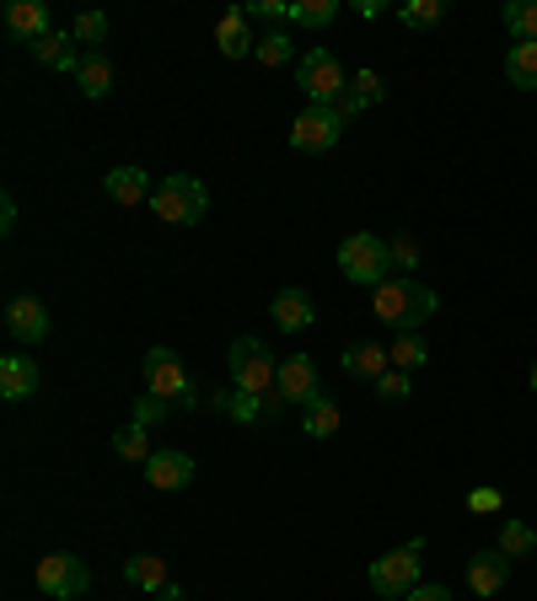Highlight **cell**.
<instances>
[{
  "mask_svg": "<svg viewBox=\"0 0 537 601\" xmlns=\"http://www.w3.org/2000/svg\"><path fill=\"white\" fill-rule=\"evenodd\" d=\"M296 87L318 102V108H333L344 91H350V76H344V65L333 60L329 49H306L296 60Z\"/></svg>",
  "mask_w": 537,
  "mask_h": 601,
  "instance_id": "7",
  "label": "cell"
},
{
  "mask_svg": "<svg viewBox=\"0 0 537 601\" xmlns=\"http://www.w3.org/2000/svg\"><path fill=\"white\" fill-rule=\"evenodd\" d=\"M398 17H403L409 28H436V22L447 17V0H409Z\"/></svg>",
  "mask_w": 537,
  "mask_h": 601,
  "instance_id": "31",
  "label": "cell"
},
{
  "mask_svg": "<svg viewBox=\"0 0 537 601\" xmlns=\"http://www.w3.org/2000/svg\"><path fill=\"white\" fill-rule=\"evenodd\" d=\"M350 97H355L360 108H371V102L388 97V81H382L377 70H360V76H350Z\"/></svg>",
  "mask_w": 537,
  "mask_h": 601,
  "instance_id": "32",
  "label": "cell"
},
{
  "mask_svg": "<svg viewBox=\"0 0 537 601\" xmlns=\"http://www.w3.org/2000/svg\"><path fill=\"white\" fill-rule=\"evenodd\" d=\"M32 60L38 65H49V70H65V76H76L81 70V55H76V38L70 32H43L38 43H32Z\"/></svg>",
  "mask_w": 537,
  "mask_h": 601,
  "instance_id": "19",
  "label": "cell"
},
{
  "mask_svg": "<svg viewBox=\"0 0 537 601\" xmlns=\"http://www.w3.org/2000/svg\"><path fill=\"white\" fill-rule=\"evenodd\" d=\"M403 601H457V597H451L447 585H424V580H419V585H414V591H409Z\"/></svg>",
  "mask_w": 537,
  "mask_h": 601,
  "instance_id": "39",
  "label": "cell"
},
{
  "mask_svg": "<svg viewBox=\"0 0 537 601\" xmlns=\"http://www.w3.org/2000/svg\"><path fill=\"white\" fill-rule=\"evenodd\" d=\"M32 392H38V365H32V355L11 349V355L0 361V397H6V403H22Z\"/></svg>",
  "mask_w": 537,
  "mask_h": 601,
  "instance_id": "17",
  "label": "cell"
},
{
  "mask_svg": "<svg viewBox=\"0 0 537 601\" xmlns=\"http://www.w3.org/2000/svg\"><path fill=\"white\" fill-rule=\"evenodd\" d=\"M436 306H441V296H436L430 285H414V279H388V285L371 290L377 323H388V328H398V333H419V323L436 317Z\"/></svg>",
  "mask_w": 537,
  "mask_h": 601,
  "instance_id": "1",
  "label": "cell"
},
{
  "mask_svg": "<svg viewBox=\"0 0 537 601\" xmlns=\"http://www.w3.org/2000/svg\"><path fill=\"white\" fill-rule=\"evenodd\" d=\"M500 22L506 32H516V43H537V0H506Z\"/></svg>",
  "mask_w": 537,
  "mask_h": 601,
  "instance_id": "25",
  "label": "cell"
},
{
  "mask_svg": "<svg viewBox=\"0 0 537 601\" xmlns=\"http://www.w3.org/2000/svg\"><path fill=\"white\" fill-rule=\"evenodd\" d=\"M339 135H344V119H339L333 108H318V102H306L296 119H291V150H306V156L333 150Z\"/></svg>",
  "mask_w": 537,
  "mask_h": 601,
  "instance_id": "9",
  "label": "cell"
},
{
  "mask_svg": "<svg viewBox=\"0 0 537 601\" xmlns=\"http://www.w3.org/2000/svg\"><path fill=\"white\" fill-rule=\"evenodd\" d=\"M156 597H162V601H183V591H178V585H162Z\"/></svg>",
  "mask_w": 537,
  "mask_h": 601,
  "instance_id": "42",
  "label": "cell"
},
{
  "mask_svg": "<svg viewBox=\"0 0 537 601\" xmlns=\"http://www.w3.org/2000/svg\"><path fill=\"white\" fill-rule=\"evenodd\" d=\"M339 269L350 285H365V290H377V285H388L392 279V247L388 237H377V231H350V237L339 242Z\"/></svg>",
  "mask_w": 537,
  "mask_h": 601,
  "instance_id": "2",
  "label": "cell"
},
{
  "mask_svg": "<svg viewBox=\"0 0 537 601\" xmlns=\"http://www.w3.org/2000/svg\"><path fill=\"white\" fill-rule=\"evenodd\" d=\"M253 60L258 65H268V70H280V65H291V32H264L258 38V49H253Z\"/></svg>",
  "mask_w": 537,
  "mask_h": 601,
  "instance_id": "30",
  "label": "cell"
},
{
  "mask_svg": "<svg viewBox=\"0 0 537 601\" xmlns=\"http://www.w3.org/2000/svg\"><path fill=\"white\" fill-rule=\"evenodd\" d=\"M215 43H221V55H226V60H247V55L258 49V32H253L247 6H232V11H221V17H215Z\"/></svg>",
  "mask_w": 537,
  "mask_h": 601,
  "instance_id": "11",
  "label": "cell"
},
{
  "mask_svg": "<svg viewBox=\"0 0 537 601\" xmlns=\"http://www.w3.org/2000/svg\"><path fill=\"white\" fill-rule=\"evenodd\" d=\"M333 114H339V119H355V114H365V108H360L355 97H350V91H344V97H339V102H333Z\"/></svg>",
  "mask_w": 537,
  "mask_h": 601,
  "instance_id": "41",
  "label": "cell"
},
{
  "mask_svg": "<svg viewBox=\"0 0 537 601\" xmlns=\"http://www.w3.org/2000/svg\"><path fill=\"white\" fill-rule=\"evenodd\" d=\"M377 392H382L388 403H403V397H409V371H388V376L377 382Z\"/></svg>",
  "mask_w": 537,
  "mask_h": 601,
  "instance_id": "36",
  "label": "cell"
},
{
  "mask_svg": "<svg viewBox=\"0 0 537 601\" xmlns=\"http://www.w3.org/2000/svg\"><path fill=\"white\" fill-rule=\"evenodd\" d=\"M188 479H194V456L188 451H150V462H146L150 489L173 494V489H188Z\"/></svg>",
  "mask_w": 537,
  "mask_h": 601,
  "instance_id": "14",
  "label": "cell"
},
{
  "mask_svg": "<svg viewBox=\"0 0 537 601\" xmlns=\"http://www.w3.org/2000/svg\"><path fill=\"white\" fill-rule=\"evenodd\" d=\"M280 397H285V403H296V408H306L312 397H323L318 365L306 361V355H291V361H280Z\"/></svg>",
  "mask_w": 537,
  "mask_h": 601,
  "instance_id": "12",
  "label": "cell"
},
{
  "mask_svg": "<svg viewBox=\"0 0 537 601\" xmlns=\"http://www.w3.org/2000/svg\"><path fill=\"white\" fill-rule=\"evenodd\" d=\"M253 22H291V0H247Z\"/></svg>",
  "mask_w": 537,
  "mask_h": 601,
  "instance_id": "35",
  "label": "cell"
},
{
  "mask_svg": "<svg viewBox=\"0 0 537 601\" xmlns=\"http://www.w3.org/2000/svg\"><path fill=\"white\" fill-rule=\"evenodd\" d=\"M339 17V0H296L291 6V28H329Z\"/></svg>",
  "mask_w": 537,
  "mask_h": 601,
  "instance_id": "28",
  "label": "cell"
},
{
  "mask_svg": "<svg viewBox=\"0 0 537 601\" xmlns=\"http://www.w3.org/2000/svg\"><path fill=\"white\" fill-rule=\"evenodd\" d=\"M301 430H306L312 441H333V430H339V403H333L329 392L312 397V403L301 408Z\"/></svg>",
  "mask_w": 537,
  "mask_h": 601,
  "instance_id": "22",
  "label": "cell"
},
{
  "mask_svg": "<svg viewBox=\"0 0 537 601\" xmlns=\"http://www.w3.org/2000/svg\"><path fill=\"white\" fill-rule=\"evenodd\" d=\"M226 365H232V387H237V392H253V397H268V392H280V361L268 355L264 338L242 333L237 344L226 349Z\"/></svg>",
  "mask_w": 537,
  "mask_h": 601,
  "instance_id": "3",
  "label": "cell"
},
{
  "mask_svg": "<svg viewBox=\"0 0 537 601\" xmlns=\"http://www.w3.org/2000/svg\"><path fill=\"white\" fill-rule=\"evenodd\" d=\"M150 210L162 215L167 226H194L209 210V188L194 173H167L156 183V194H150Z\"/></svg>",
  "mask_w": 537,
  "mask_h": 601,
  "instance_id": "4",
  "label": "cell"
},
{
  "mask_svg": "<svg viewBox=\"0 0 537 601\" xmlns=\"http://www.w3.org/2000/svg\"><path fill=\"white\" fill-rule=\"evenodd\" d=\"M268 312H274V323H280L285 333L312 328V317H318V306H312V296H306V290H296V285H285L280 296L268 300Z\"/></svg>",
  "mask_w": 537,
  "mask_h": 601,
  "instance_id": "18",
  "label": "cell"
},
{
  "mask_svg": "<svg viewBox=\"0 0 537 601\" xmlns=\"http://www.w3.org/2000/svg\"><path fill=\"white\" fill-rule=\"evenodd\" d=\"M495 548H500L506 559H527V553L537 548V532L527 526V521H506V526H500V542H495Z\"/></svg>",
  "mask_w": 537,
  "mask_h": 601,
  "instance_id": "29",
  "label": "cell"
},
{
  "mask_svg": "<svg viewBox=\"0 0 537 601\" xmlns=\"http://www.w3.org/2000/svg\"><path fill=\"white\" fill-rule=\"evenodd\" d=\"M70 38H81V43H91V49H102V38H108V17H102V11H81L76 28H70Z\"/></svg>",
  "mask_w": 537,
  "mask_h": 601,
  "instance_id": "33",
  "label": "cell"
},
{
  "mask_svg": "<svg viewBox=\"0 0 537 601\" xmlns=\"http://www.w3.org/2000/svg\"><path fill=\"white\" fill-rule=\"evenodd\" d=\"M388 247H392V269H403V274H414V269H419V258H424L414 237H392Z\"/></svg>",
  "mask_w": 537,
  "mask_h": 601,
  "instance_id": "34",
  "label": "cell"
},
{
  "mask_svg": "<svg viewBox=\"0 0 537 601\" xmlns=\"http://www.w3.org/2000/svg\"><path fill=\"white\" fill-rule=\"evenodd\" d=\"M76 87H81V97H91V102L114 91V60H108V49H87V55H81Z\"/></svg>",
  "mask_w": 537,
  "mask_h": 601,
  "instance_id": "20",
  "label": "cell"
},
{
  "mask_svg": "<svg viewBox=\"0 0 537 601\" xmlns=\"http://www.w3.org/2000/svg\"><path fill=\"white\" fill-rule=\"evenodd\" d=\"M146 392L162 397V403H173V408H194V403H199V382L188 376V365L178 361V349H167V344L146 349Z\"/></svg>",
  "mask_w": 537,
  "mask_h": 601,
  "instance_id": "5",
  "label": "cell"
},
{
  "mask_svg": "<svg viewBox=\"0 0 537 601\" xmlns=\"http://www.w3.org/2000/svg\"><path fill=\"white\" fill-rule=\"evenodd\" d=\"M500 505H506V500H500V494H495V489H473V494H468V511H478V515L500 511Z\"/></svg>",
  "mask_w": 537,
  "mask_h": 601,
  "instance_id": "38",
  "label": "cell"
},
{
  "mask_svg": "<svg viewBox=\"0 0 537 601\" xmlns=\"http://www.w3.org/2000/svg\"><path fill=\"white\" fill-rule=\"evenodd\" d=\"M6 333L17 344H43L49 338V306L38 296H11L6 300Z\"/></svg>",
  "mask_w": 537,
  "mask_h": 601,
  "instance_id": "10",
  "label": "cell"
},
{
  "mask_svg": "<svg viewBox=\"0 0 537 601\" xmlns=\"http://www.w3.org/2000/svg\"><path fill=\"white\" fill-rule=\"evenodd\" d=\"M6 32L32 49L43 32H55L49 28V6H43V0H11V6H6Z\"/></svg>",
  "mask_w": 537,
  "mask_h": 601,
  "instance_id": "15",
  "label": "cell"
},
{
  "mask_svg": "<svg viewBox=\"0 0 537 601\" xmlns=\"http://www.w3.org/2000/svg\"><path fill=\"white\" fill-rule=\"evenodd\" d=\"M32 585H38L43 597H55V601H76V597H87L91 570L76 559V553H49V559H38Z\"/></svg>",
  "mask_w": 537,
  "mask_h": 601,
  "instance_id": "8",
  "label": "cell"
},
{
  "mask_svg": "<svg viewBox=\"0 0 537 601\" xmlns=\"http://www.w3.org/2000/svg\"><path fill=\"white\" fill-rule=\"evenodd\" d=\"M506 580H510V559L500 548H484V553L468 559V591H473V597H500Z\"/></svg>",
  "mask_w": 537,
  "mask_h": 601,
  "instance_id": "13",
  "label": "cell"
},
{
  "mask_svg": "<svg viewBox=\"0 0 537 601\" xmlns=\"http://www.w3.org/2000/svg\"><path fill=\"white\" fill-rule=\"evenodd\" d=\"M419 564H424V542H403V548L382 553V559L365 570V580H371V591L382 601H403L419 585Z\"/></svg>",
  "mask_w": 537,
  "mask_h": 601,
  "instance_id": "6",
  "label": "cell"
},
{
  "mask_svg": "<svg viewBox=\"0 0 537 601\" xmlns=\"http://www.w3.org/2000/svg\"><path fill=\"white\" fill-rule=\"evenodd\" d=\"M527 387H533V392H537V365H533V382H527Z\"/></svg>",
  "mask_w": 537,
  "mask_h": 601,
  "instance_id": "43",
  "label": "cell"
},
{
  "mask_svg": "<svg viewBox=\"0 0 537 601\" xmlns=\"http://www.w3.org/2000/svg\"><path fill=\"white\" fill-rule=\"evenodd\" d=\"M167 414H173V403H162V397H140V403H135V420L140 424H156V420H167Z\"/></svg>",
  "mask_w": 537,
  "mask_h": 601,
  "instance_id": "37",
  "label": "cell"
},
{
  "mask_svg": "<svg viewBox=\"0 0 537 601\" xmlns=\"http://www.w3.org/2000/svg\"><path fill=\"white\" fill-rule=\"evenodd\" d=\"M0 231H6V237L17 231V199H11V194L0 199Z\"/></svg>",
  "mask_w": 537,
  "mask_h": 601,
  "instance_id": "40",
  "label": "cell"
},
{
  "mask_svg": "<svg viewBox=\"0 0 537 601\" xmlns=\"http://www.w3.org/2000/svg\"><path fill=\"white\" fill-rule=\"evenodd\" d=\"M506 76H510V87L537 91V43H510L506 49Z\"/></svg>",
  "mask_w": 537,
  "mask_h": 601,
  "instance_id": "24",
  "label": "cell"
},
{
  "mask_svg": "<svg viewBox=\"0 0 537 601\" xmlns=\"http://www.w3.org/2000/svg\"><path fill=\"white\" fill-rule=\"evenodd\" d=\"M124 580L140 585V591H162V585H173V580H167V559H156V553H135V559H124Z\"/></svg>",
  "mask_w": 537,
  "mask_h": 601,
  "instance_id": "23",
  "label": "cell"
},
{
  "mask_svg": "<svg viewBox=\"0 0 537 601\" xmlns=\"http://www.w3.org/2000/svg\"><path fill=\"white\" fill-rule=\"evenodd\" d=\"M388 355H392V371H409L414 376L419 365L430 361V344L419 333H398V344H388Z\"/></svg>",
  "mask_w": 537,
  "mask_h": 601,
  "instance_id": "27",
  "label": "cell"
},
{
  "mask_svg": "<svg viewBox=\"0 0 537 601\" xmlns=\"http://www.w3.org/2000/svg\"><path fill=\"white\" fill-rule=\"evenodd\" d=\"M344 371L360 376V382H382V376L392 371L388 344H350V349H344Z\"/></svg>",
  "mask_w": 537,
  "mask_h": 601,
  "instance_id": "21",
  "label": "cell"
},
{
  "mask_svg": "<svg viewBox=\"0 0 537 601\" xmlns=\"http://www.w3.org/2000/svg\"><path fill=\"white\" fill-rule=\"evenodd\" d=\"M102 188H108V199L114 205H124V210H135V205H150V173L146 167H114L108 178H102Z\"/></svg>",
  "mask_w": 537,
  "mask_h": 601,
  "instance_id": "16",
  "label": "cell"
},
{
  "mask_svg": "<svg viewBox=\"0 0 537 601\" xmlns=\"http://www.w3.org/2000/svg\"><path fill=\"white\" fill-rule=\"evenodd\" d=\"M114 451H119L124 462H140V467H146V462H150V424L129 420L119 435H114Z\"/></svg>",
  "mask_w": 537,
  "mask_h": 601,
  "instance_id": "26",
  "label": "cell"
}]
</instances>
